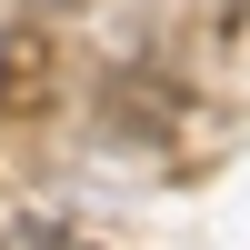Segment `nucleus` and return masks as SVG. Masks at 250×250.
Segmentation results:
<instances>
[{
    "instance_id": "obj_1",
    "label": "nucleus",
    "mask_w": 250,
    "mask_h": 250,
    "mask_svg": "<svg viewBox=\"0 0 250 250\" xmlns=\"http://www.w3.org/2000/svg\"><path fill=\"white\" fill-rule=\"evenodd\" d=\"M60 100V40L40 20H0V130H30Z\"/></svg>"
},
{
    "instance_id": "obj_2",
    "label": "nucleus",
    "mask_w": 250,
    "mask_h": 250,
    "mask_svg": "<svg viewBox=\"0 0 250 250\" xmlns=\"http://www.w3.org/2000/svg\"><path fill=\"white\" fill-rule=\"evenodd\" d=\"M180 120H190L180 80H160V70H110L100 80V130L110 140H170Z\"/></svg>"
},
{
    "instance_id": "obj_3",
    "label": "nucleus",
    "mask_w": 250,
    "mask_h": 250,
    "mask_svg": "<svg viewBox=\"0 0 250 250\" xmlns=\"http://www.w3.org/2000/svg\"><path fill=\"white\" fill-rule=\"evenodd\" d=\"M200 40L210 50H250V0H200Z\"/></svg>"
},
{
    "instance_id": "obj_4",
    "label": "nucleus",
    "mask_w": 250,
    "mask_h": 250,
    "mask_svg": "<svg viewBox=\"0 0 250 250\" xmlns=\"http://www.w3.org/2000/svg\"><path fill=\"white\" fill-rule=\"evenodd\" d=\"M0 250H60V220H10Z\"/></svg>"
},
{
    "instance_id": "obj_5",
    "label": "nucleus",
    "mask_w": 250,
    "mask_h": 250,
    "mask_svg": "<svg viewBox=\"0 0 250 250\" xmlns=\"http://www.w3.org/2000/svg\"><path fill=\"white\" fill-rule=\"evenodd\" d=\"M60 250H100V240H80V230H60Z\"/></svg>"
}]
</instances>
